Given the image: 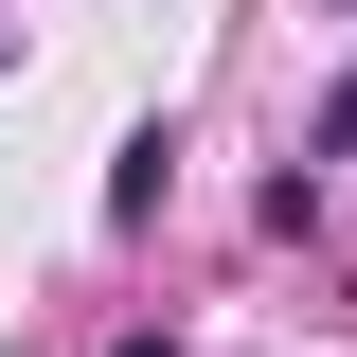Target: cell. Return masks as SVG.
I'll return each instance as SVG.
<instances>
[{
  "label": "cell",
  "instance_id": "1",
  "mask_svg": "<svg viewBox=\"0 0 357 357\" xmlns=\"http://www.w3.org/2000/svg\"><path fill=\"white\" fill-rule=\"evenodd\" d=\"M321 161H357V72H340V89H321Z\"/></svg>",
  "mask_w": 357,
  "mask_h": 357
}]
</instances>
